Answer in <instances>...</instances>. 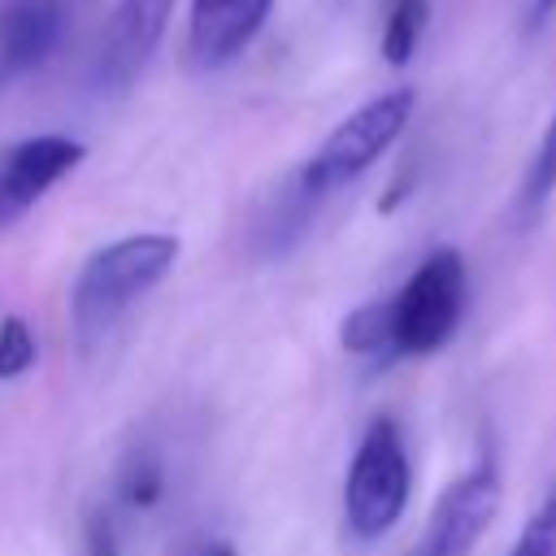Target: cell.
I'll return each mask as SVG.
<instances>
[{"label": "cell", "mask_w": 556, "mask_h": 556, "mask_svg": "<svg viewBox=\"0 0 556 556\" xmlns=\"http://www.w3.org/2000/svg\"><path fill=\"white\" fill-rule=\"evenodd\" d=\"M169 13H174V0H117L96 43L91 83L100 91H126L143 74L148 56L156 52L169 26Z\"/></svg>", "instance_id": "cell-5"}, {"label": "cell", "mask_w": 556, "mask_h": 556, "mask_svg": "<svg viewBox=\"0 0 556 556\" xmlns=\"http://www.w3.org/2000/svg\"><path fill=\"white\" fill-rule=\"evenodd\" d=\"M413 104H417V96H413L408 87H395V91L374 96V100L361 104L356 113H348V117L321 139V148L300 165V174H295L300 191H304L308 200H321V195H330L334 187L361 178V174L404 135V126H408V117H413Z\"/></svg>", "instance_id": "cell-2"}, {"label": "cell", "mask_w": 556, "mask_h": 556, "mask_svg": "<svg viewBox=\"0 0 556 556\" xmlns=\"http://www.w3.org/2000/svg\"><path fill=\"white\" fill-rule=\"evenodd\" d=\"M117 486H122V500L130 508H152L161 500V491H165V465H161V456L152 447H135L126 456V465H122Z\"/></svg>", "instance_id": "cell-12"}, {"label": "cell", "mask_w": 556, "mask_h": 556, "mask_svg": "<svg viewBox=\"0 0 556 556\" xmlns=\"http://www.w3.org/2000/svg\"><path fill=\"white\" fill-rule=\"evenodd\" d=\"M408 486H413V469H408V452H404V434L391 417L369 421V430L356 443V456L348 465L343 478V517L348 530L356 539H378L387 534L404 504H408Z\"/></svg>", "instance_id": "cell-4"}, {"label": "cell", "mask_w": 556, "mask_h": 556, "mask_svg": "<svg viewBox=\"0 0 556 556\" xmlns=\"http://www.w3.org/2000/svg\"><path fill=\"white\" fill-rule=\"evenodd\" d=\"M343 348L356 356H395V330H391V300L361 304L343 321Z\"/></svg>", "instance_id": "cell-10"}, {"label": "cell", "mask_w": 556, "mask_h": 556, "mask_svg": "<svg viewBox=\"0 0 556 556\" xmlns=\"http://www.w3.org/2000/svg\"><path fill=\"white\" fill-rule=\"evenodd\" d=\"M508 556H556V491L530 513Z\"/></svg>", "instance_id": "cell-14"}, {"label": "cell", "mask_w": 556, "mask_h": 556, "mask_svg": "<svg viewBox=\"0 0 556 556\" xmlns=\"http://www.w3.org/2000/svg\"><path fill=\"white\" fill-rule=\"evenodd\" d=\"M178 261L174 235H130L87 256L70 291V317L83 334L109 330L143 291H152Z\"/></svg>", "instance_id": "cell-1"}, {"label": "cell", "mask_w": 556, "mask_h": 556, "mask_svg": "<svg viewBox=\"0 0 556 556\" xmlns=\"http://www.w3.org/2000/svg\"><path fill=\"white\" fill-rule=\"evenodd\" d=\"M552 191H556V113H552V122H547L539 148H534V161H530V169H526V178H521L517 204H521L526 213H539Z\"/></svg>", "instance_id": "cell-13"}, {"label": "cell", "mask_w": 556, "mask_h": 556, "mask_svg": "<svg viewBox=\"0 0 556 556\" xmlns=\"http://www.w3.org/2000/svg\"><path fill=\"white\" fill-rule=\"evenodd\" d=\"M500 491L504 486H500V473H495L491 460L460 473L439 495L413 556H469V547L482 539V530L491 526V517L500 508Z\"/></svg>", "instance_id": "cell-6"}, {"label": "cell", "mask_w": 556, "mask_h": 556, "mask_svg": "<svg viewBox=\"0 0 556 556\" xmlns=\"http://www.w3.org/2000/svg\"><path fill=\"white\" fill-rule=\"evenodd\" d=\"M430 22V0H391L387 26H382V56L387 65H408Z\"/></svg>", "instance_id": "cell-11"}, {"label": "cell", "mask_w": 556, "mask_h": 556, "mask_svg": "<svg viewBox=\"0 0 556 556\" xmlns=\"http://www.w3.org/2000/svg\"><path fill=\"white\" fill-rule=\"evenodd\" d=\"M547 13H556V0H534V26H539Z\"/></svg>", "instance_id": "cell-18"}, {"label": "cell", "mask_w": 556, "mask_h": 556, "mask_svg": "<svg viewBox=\"0 0 556 556\" xmlns=\"http://www.w3.org/2000/svg\"><path fill=\"white\" fill-rule=\"evenodd\" d=\"M195 556H235V547L230 543H204V547H195Z\"/></svg>", "instance_id": "cell-17"}, {"label": "cell", "mask_w": 556, "mask_h": 556, "mask_svg": "<svg viewBox=\"0 0 556 556\" xmlns=\"http://www.w3.org/2000/svg\"><path fill=\"white\" fill-rule=\"evenodd\" d=\"M274 0H191V56L200 65L235 61L265 26Z\"/></svg>", "instance_id": "cell-8"}, {"label": "cell", "mask_w": 556, "mask_h": 556, "mask_svg": "<svg viewBox=\"0 0 556 556\" xmlns=\"http://www.w3.org/2000/svg\"><path fill=\"white\" fill-rule=\"evenodd\" d=\"M83 161V143L65 135H35L4 152L0 161V222L22 217L52 182H61Z\"/></svg>", "instance_id": "cell-7"}, {"label": "cell", "mask_w": 556, "mask_h": 556, "mask_svg": "<svg viewBox=\"0 0 556 556\" xmlns=\"http://www.w3.org/2000/svg\"><path fill=\"white\" fill-rule=\"evenodd\" d=\"M61 0H4L0 9V61L9 70H35L61 39Z\"/></svg>", "instance_id": "cell-9"}, {"label": "cell", "mask_w": 556, "mask_h": 556, "mask_svg": "<svg viewBox=\"0 0 556 556\" xmlns=\"http://www.w3.org/2000/svg\"><path fill=\"white\" fill-rule=\"evenodd\" d=\"M35 365V334L22 317L0 321V378H17Z\"/></svg>", "instance_id": "cell-15"}, {"label": "cell", "mask_w": 556, "mask_h": 556, "mask_svg": "<svg viewBox=\"0 0 556 556\" xmlns=\"http://www.w3.org/2000/svg\"><path fill=\"white\" fill-rule=\"evenodd\" d=\"M87 556H122L117 539H113V521L100 517V513L87 521Z\"/></svg>", "instance_id": "cell-16"}, {"label": "cell", "mask_w": 556, "mask_h": 556, "mask_svg": "<svg viewBox=\"0 0 556 556\" xmlns=\"http://www.w3.org/2000/svg\"><path fill=\"white\" fill-rule=\"evenodd\" d=\"M469 304V274L465 256L456 248H434L408 282L391 295V330H395V356H430L439 352Z\"/></svg>", "instance_id": "cell-3"}]
</instances>
